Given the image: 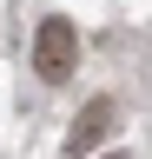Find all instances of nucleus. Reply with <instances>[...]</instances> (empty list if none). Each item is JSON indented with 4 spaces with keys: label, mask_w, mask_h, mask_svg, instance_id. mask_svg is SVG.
Returning <instances> with one entry per match:
<instances>
[{
    "label": "nucleus",
    "mask_w": 152,
    "mask_h": 159,
    "mask_svg": "<svg viewBox=\"0 0 152 159\" xmlns=\"http://www.w3.org/2000/svg\"><path fill=\"white\" fill-rule=\"evenodd\" d=\"M73 66H80V27L73 20H40L33 27V73L46 80V86H60V80H73Z\"/></svg>",
    "instance_id": "f257e3e1"
},
{
    "label": "nucleus",
    "mask_w": 152,
    "mask_h": 159,
    "mask_svg": "<svg viewBox=\"0 0 152 159\" xmlns=\"http://www.w3.org/2000/svg\"><path fill=\"white\" fill-rule=\"evenodd\" d=\"M112 113H119L112 99H93V106L73 119V133H66V152H73V159H80V152H93V146H99V139L112 133Z\"/></svg>",
    "instance_id": "f03ea898"
},
{
    "label": "nucleus",
    "mask_w": 152,
    "mask_h": 159,
    "mask_svg": "<svg viewBox=\"0 0 152 159\" xmlns=\"http://www.w3.org/2000/svg\"><path fill=\"white\" fill-rule=\"evenodd\" d=\"M106 159H126V152H106Z\"/></svg>",
    "instance_id": "7ed1b4c3"
}]
</instances>
